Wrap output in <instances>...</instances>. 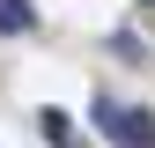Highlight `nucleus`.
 Here are the masks:
<instances>
[{
  "instance_id": "1",
  "label": "nucleus",
  "mask_w": 155,
  "mask_h": 148,
  "mask_svg": "<svg viewBox=\"0 0 155 148\" xmlns=\"http://www.w3.org/2000/svg\"><path fill=\"white\" fill-rule=\"evenodd\" d=\"M89 119L104 126L118 148H155V111H118L111 96H96V104H89Z\"/></svg>"
},
{
  "instance_id": "2",
  "label": "nucleus",
  "mask_w": 155,
  "mask_h": 148,
  "mask_svg": "<svg viewBox=\"0 0 155 148\" xmlns=\"http://www.w3.org/2000/svg\"><path fill=\"white\" fill-rule=\"evenodd\" d=\"M37 133H45L52 148H74V119L67 111H37Z\"/></svg>"
},
{
  "instance_id": "3",
  "label": "nucleus",
  "mask_w": 155,
  "mask_h": 148,
  "mask_svg": "<svg viewBox=\"0 0 155 148\" xmlns=\"http://www.w3.org/2000/svg\"><path fill=\"white\" fill-rule=\"evenodd\" d=\"M0 30H37V8H30V0H0Z\"/></svg>"
},
{
  "instance_id": "4",
  "label": "nucleus",
  "mask_w": 155,
  "mask_h": 148,
  "mask_svg": "<svg viewBox=\"0 0 155 148\" xmlns=\"http://www.w3.org/2000/svg\"><path fill=\"white\" fill-rule=\"evenodd\" d=\"M140 8H155V0H140Z\"/></svg>"
}]
</instances>
